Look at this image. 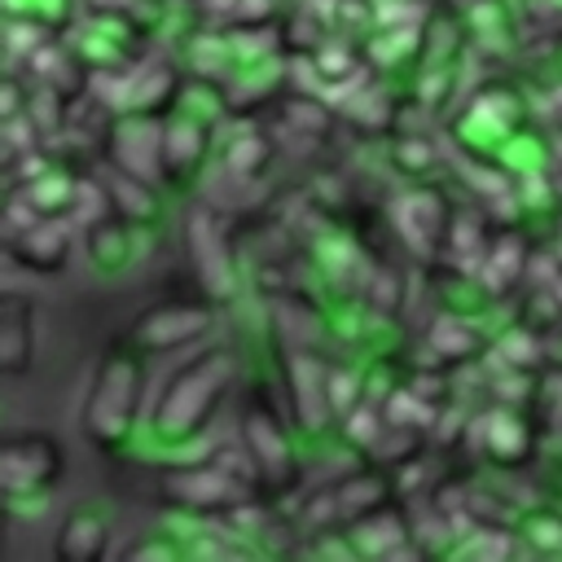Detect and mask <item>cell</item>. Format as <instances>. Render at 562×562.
I'll return each mask as SVG.
<instances>
[{
    "instance_id": "obj_18",
    "label": "cell",
    "mask_w": 562,
    "mask_h": 562,
    "mask_svg": "<svg viewBox=\"0 0 562 562\" xmlns=\"http://www.w3.org/2000/svg\"><path fill=\"white\" fill-rule=\"evenodd\" d=\"M268 162H272V145H268L263 136H237V140L224 149V167H228L237 180H255Z\"/></svg>"
},
{
    "instance_id": "obj_17",
    "label": "cell",
    "mask_w": 562,
    "mask_h": 562,
    "mask_svg": "<svg viewBox=\"0 0 562 562\" xmlns=\"http://www.w3.org/2000/svg\"><path fill=\"white\" fill-rule=\"evenodd\" d=\"M483 443H487V452H492L501 465H518V461L527 457V426H522L509 408H501V413H492V417L483 422Z\"/></svg>"
},
{
    "instance_id": "obj_14",
    "label": "cell",
    "mask_w": 562,
    "mask_h": 562,
    "mask_svg": "<svg viewBox=\"0 0 562 562\" xmlns=\"http://www.w3.org/2000/svg\"><path fill=\"white\" fill-rule=\"evenodd\" d=\"M386 492H391L386 470H356L351 479H342V483L329 492V518L356 522V518L382 509V505H386Z\"/></svg>"
},
{
    "instance_id": "obj_10",
    "label": "cell",
    "mask_w": 562,
    "mask_h": 562,
    "mask_svg": "<svg viewBox=\"0 0 562 562\" xmlns=\"http://www.w3.org/2000/svg\"><path fill=\"white\" fill-rule=\"evenodd\" d=\"M9 250L31 272H57L70 259V220H61L57 211H48L35 224H26L22 233H13L9 237Z\"/></svg>"
},
{
    "instance_id": "obj_3",
    "label": "cell",
    "mask_w": 562,
    "mask_h": 562,
    "mask_svg": "<svg viewBox=\"0 0 562 562\" xmlns=\"http://www.w3.org/2000/svg\"><path fill=\"white\" fill-rule=\"evenodd\" d=\"M255 487H263L259 470H241L233 465V457L224 452L220 461H202V465H180V470H167L162 474V496L184 505V509H198V514H228V509H241Z\"/></svg>"
},
{
    "instance_id": "obj_7",
    "label": "cell",
    "mask_w": 562,
    "mask_h": 562,
    "mask_svg": "<svg viewBox=\"0 0 562 562\" xmlns=\"http://www.w3.org/2000/svg\"><path fill=\"white\" fill-rule=\"evenodd\" d=\"M35 364V299L22 290L0 294V369L26 378Z\"/></svg>"
},
{
    "instance_id": "obj_22",
    "label": "cell",
    "mask_w": 562,
    "mask_h": 562,
    "mask_svg": "<svg viewBox=\"0 0 562 562\" xmlns=\"http://www.w3.org/2000/svg\"><path fill=\"white\" fill-rule=\"evenodd\" d=\"M167 553H176V544H132L127 549V558H167Z\"/></svg>"
},
{
    "instance_id": "obj_13",
    "label": "cell",
    "mask_w": 562,
    "mask_h": 562,
    "mask_svg": "<svg viewBox=\"0 0 562 562\" xmlns=\"http://www.w3.org/2000/svg\"><path fill=\"white\" fill-rule=\"evenodd\" d=\"M329 373H321V364L307 356V351H294L290 356V369H285V386H290V404H294V417L316 430L325 422V413L334 408L329 404V386H325Z\"/></svg>"
},
{
    "instance_id": "obj_9",
    "label": "cell",
    "mask_w": 562,
    "mask_h": 562,
    "mask_svg": "<svg viewBox=\"0 0 562 562\" xmlns=\"http://www.w3.org/2000/svg\"><path fill=\"white\" fill-rule=\"evenodd\" d=\"M206 158V123L193 114H171L158 127V176L184 184Z\"/></svg>"
},
{
    "instance_id": "obj_20",
    "label": "cell",
    "mask_w": 562,
    "mask_h": 562,
    "mask_svg": "<svg viewBox=\"0 0 562 562\" xmlns=\"http://www.w3.org/2000/svg\"><path fill=\"white\" fill-rule=\"evenodd\" d=\"M522 536L536 544V549H562V514H553V509H536V514H527L522 518Z\"/></svg>"
},
{
    "instance_id": "obj_15",
    "label": "cell",
    "mask_w": 562,
    "mask_h": 562,
    "mask_svg": "<svg viewBox=\"0 0 562 562\" xmlns=\"http://www.w3.org/2000/svg\"><path fill=\"white\" fill-rule=\"evenodd\" d=\"M347 536H351V544H356L360 553H400V540L408 536V527H404L400 509H386V505H382V509L356 518Z\"/></svg>"
},
{
    "instance_id": "obj_11",
    "label": "cell",
    "mask_w": 562,
    "mask_h": 562,
    "mask_svg": "<svg viewBox=\"0 0 562 562\" xmlns=\"http://www.w3.org/2000/svg\"><path fill=\"white\" fill-rule=\"evenodd\" d=\"M395 224H400V233H404L417 250H435L439 237H443L448 224H452V206H448L443 189L422 184V189H413L408 198L395 202Z\"/></svg>"
},
{
    "instance_id": "obj_16",
    "label": "cell",
    "mask_w": 562,
    "mask_h": 562,
    "mask_svg": "<svg viewBox=\"0 0 562 562\" xmlns=\"http://www.w3.org/2000/svg\"><path fill=\"white\" fill-rule=\"evenodd\" d=\"M426 347H430V356H443L448 364H457L483 347V334L465 316H435L426 329Z\"/></svg>"
},
{
    "instance_id": "obj_19",
    "label": "cell",
    "mask_w": 562,
    "mask_h": 562,
    "mask_svg": "<svg viewBox=\"0 0 562 562\" xmlns=\"http://www.w3.org/2000/svg\"><path fill=\"white\" fill-rule=\"evenodd\" d=\"M435 158H439L435 145L422 140V136H400V140L391 145V162H395V171H404V176H422V171H430Z\"/></svg>"
},
{
    "instance_id": "obj_12",
    "label": "cell",
    "mask_w": 562,
    "mask_h": 562,
    "mask_svg": "<svg viewBox=\"0 0 562 562\" xmlns=\"http://www.w3.org/2000/svg\"><path fill=\"white\" fill-rule=\"evenodd\" d=\"M105 544H110V522L101 509L92 505H79L61 518L57 527V540H53V558L57 562H101L105 558Z\"/></svg>"
},
{
    "instance_id": "obj_2",
    "label": "cell",
    "mask_w": 562,
    "mask_h": 562,
    "mask_svg": "<svg viewBox=\"0 0 562 562\" xmlns=\"http://www.w3.org/2000/svg\"><path fill=\"white\" fill-rule=\"evenodd\" d=\"M140 347L132 342H114L101 351L97 360V373L88 382V395H83V413H79V426L83 435L101 448V452H114L119 443H127L132 426H136V408H140V386H145V364L136 356Z\"/></svg>"
},
{
    "instance_id": "obj_21",
    "label": "cell",
    "mask_w": 562,
    "mask_h": 562,
    "mask_svg": "<svg viewBox=\"0 0 562 562\" xmlns=\"http://www.w3.org/2000/svg\"><path fill=\"white\" fill-rule=\"evenodd\" d=\"M501 356H505L514 369H527V364L536 360V338H531L527 329H514V338L501 342Z\"/></svg>"
},
{
    "instance_id": "obj_1",
    "label": "cell",
    "mask_w": 562,
    "mask_h": 562,
    "mask_svg": "<svg viewBox=\"0 0 562 562\" xmlns=\"http://www.w3.org/2000/svg\"><path fill=\"white\" fill-rule=\"evenodd\" d=\"M237 378V360L228 347H206L198 356H189L158 391L149 426L162 443H189L206 430V422L215 417V408L224 404L228 386Z\"/></svg>"
},
{
    "instance_id": "obj_5",
    "label": "cell",
    "mask_w": 562,
    "mask_h": 562,
    "mask_svg": "<svg viewBox=\"0 0 562 562\" xmlns=\"http://www.w3.org/2000/svg\"><path fill=\"white\" fill-rule=\"evenodd\" d=\"M61 479V448L53 435L31 430V435H13L0 448V483L9 501L22 496H40Z\"/></svg>"
},
{
    "instance_id": "obj_4",
    "label": "cell",
    "mask_w": 562,
    "mask_h": 562,
    "mask_svg": "<svg viewBox=\"0 0 562 562\" xmlns=\"http://www.w3.org/2000/svg\"><path fill=\"white\" fill-rule=\"evenodd\" d=\"M241 439H246V452L259 465L263 483H272V487L294 483L299 465H294V452H290V439H285V426H281V408H277L268 386L250 391L246 413H241Z\"/></svg>"
},
{
    "instance_id": "obj_6",
    "label": "cell",
    "mask_w": 562,
    "mask_h": 562,
    "mask_svg": "<svg viewBox=\"0 0 562 562\" xmlns=\"http://www.w3.org/2000/svg\"><path fill=\"white\" fill-rule=\"evenodd\" d=\"M211 321L215 316L202 303H158V307L136 316L132 342L140 351H149V356H162V351H176V347H189V342L206 338Z\"/></svg>"
},
{
    "instance_id": "obj_8",
    "label": "cell",
    "mask_w": 562,
    "mask_h": 562,
    "mask_svg": "<svg viewBox=\"0 0 562 562\" xmlns=\"http://www.w3.org/2000/svg\"><path fill=\"white\" fill-rule=\"evenodd\" d=\"M189 250H193V263H198V277L206 285L211 299H233V255H228V241L220 233V224L206 215V211H193L189 215Z\"/></svg>"
}]
</instances>
